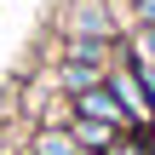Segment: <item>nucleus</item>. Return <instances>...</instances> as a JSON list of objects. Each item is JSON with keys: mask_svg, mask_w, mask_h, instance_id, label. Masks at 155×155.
Listing matches in <instances>:
<instances>
[{"mask_svg": "<svg viewBox=\"0 0 155 155\" xmlns=\"http://www.w3.org/2000/svg\"><path fill=\"white\" fill-rule=\"evenodd\" d=\"M69 109H75V121H104V127H115V132H132V121H127L121 98L109 92V81H104V86L75 92V98H69Z\"/></svg>", "mask_w": 155, "mask_h": 155, "instance_id": "3", "label": "nucleus"}, {"mask_svg": "<svg viewBox=\"0 0 155 155\" xmlns=\"http://www.w3.org/2000/svg\"><path fill=\"white\" fill-rule=\"evenodd\" d=\"M150 138H155V127H150Z\"/></svg>", "mask_w": 155, "mask_h": 155, "instance_id": "8", "label": "nucleus"}, {"mask_svg": "<svg viewBox=\"0 0 155 155\" xmlns=\"http://www.w3.org/2000/svg\"><path fill=\"white\" fill-rule=\"evenodd\" d=\"M127 23L132 29H155V0H132L127 6Z\"/></svg>", "mask_w": 155, "mask_h": 155, "instance_id": "7", "label": "nucleus"}, {"mask_svg": "<svg viewBox=\"0 0 155 155\" xmlns=\"http://www.w3.org/2000/svg\"><path fill=\"white\" fill-rule=\"evenodd\" d=\"M104 81H109V92L121 98L132 132H150L155 127V98H150V86H144V75H138V63H132V52H127V40H121V52H115V63H109Z\"/></svg>", "mask_w": 155, "mask_h": 155, "instance_id": "1", "label": "nucleus"}, {"mask_svg": "<svg viewBox=\"0 0 155 155\" xmlns=\"http://www.w3.org/2000/svg\"><path fill=\"white\" fill-rule=\"evenodd\" d=\"M69 138H75V150H86V155H109L121 132L104 127V121H75V115H69Z\"/></svg>", "mask_w": 155, "mask_h": 155, "instance_id": "4", "label": "nucleus"}, {"mask_svg": "<svg viewBox=\"0 0 155 155\" xmlns=\"http://www.w3.org/2000/svg\"><path fill=\"white\" fill-rule=\"evenodd\" d=\"M63 40H121V12L109 0H63Z\"/></svg>", "mask_w": 155, "mask_h": 155, "instance_id": "2", "label": "nucleus"}, {"mask_svg": "<svg viewBox=\"0 0 155 155\" xmlns=\"http://www.w3.org/2000/svg\"><path fill=\"white\" fill-rule=\"evenodd\" d=\"M81 155H86V150H81Z\"/></svg>", "mask_w": 155, "mask_h": 155, "instance_id": "9", "label": "nucleus"}, {"mask_svg": "<svg viewBox=\"0 0 155 155\" xmlns=\"http://www.w3.org/2000/svg\"><path fill=\"white\" fill-rule=\"evenodd\" d=\"M109 155H155V138H150V132H121Z\"/></svg>", "mask_w": 155, "mask_h": 155, "instance_id": "6", "label": "nucleus"}, {"mask_svg": "<svg viewBox=\"0 0 155 155\" xmlns=\"http://www.w3.org/2000/svg\"><path fill=\"white\" fill-rule=\"evenodd\" d=\"M29 155H81V150H75L69 127H35L29 132Z\"/></svg>", "mask_w": 155, "mask_h": 155, "instance_id": "5", "label": "nucleus"}]
</instances>
